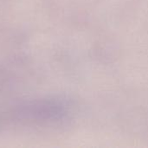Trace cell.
Wrapping results in <instances>:
<instances>
[{
	"label": "cell",
	"instance_id": "6da1fadb",
	"mask_svg": "<svg viewBox=\"0 0 148 148\" xmlns=\"http://www.w3.org/2000/svg\"><path fill=\"white\" fill-rule=\"evenodd\" d=\"M67 107L57 100H41L31 102L20 109V115L30 121H50L62 119Z\"/></svg>",
	"mask_w": 148,
	"mask_h": 148
}]
</instances>
